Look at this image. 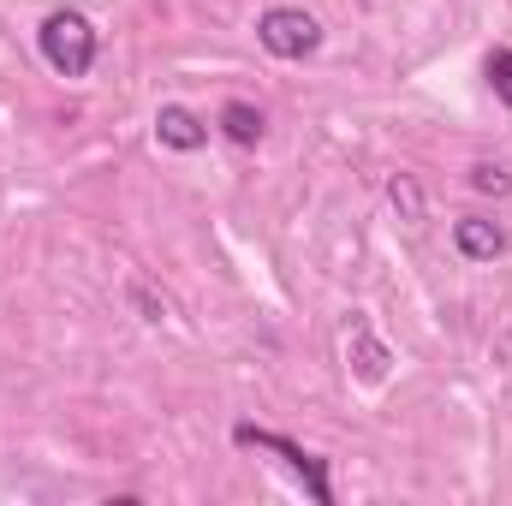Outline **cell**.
Segmentation results:
<instances>
[{"label": "cell", "mask_w": 512, "mask_h": 506, "mask_svg": "<svg viewBox=\"0 0 512 506\" xmlns=\"http://www.w3.org/2000/svg\"><path fill=\"white\" fill-rule=\"evenodd\" d=\"M36 48H42V60H48L60 78H90L102 36H96V24H90L84 12H54V18L36 30Z\"/></svg>", "instance_id": "cell-1"}, {"label": "cell", "mask_w": 512, "mask_h": 506, "mask_svg": "<svg viewBox=\"0 0 512 506\" xmlns=\"http://www.w3.org/2000/svg\"><path fill=\"white\" fill-rule=\"evenodd\" d=\"M233 441H239V447H256V453H280V459H286V471H292V477H304L310 501H316V506H334V483H328V459L304 453V447H298L292 435H280V429H256V423H239V429H233Z\"/></svg>", "instance_id": "cell-2"}, {"label": "cell", "mask_w": 512, "mask_h": 506, "mask_svg": "<svg viewBox=\"0 0 512 506\" xmlns=\"http://www.w3.org/2000/svg\"><path fill=\"white\" fill-rule=\"evenodd\" d=\"M256 42L274 54V60H304L322 48V24L304 12V6H268L256 18Z\"/></svg>", "instance_id": "cell-3"}, {"label": "cell", "mask_w": 512, "mask_h": 506, "mask_svg": "<svg viewBox=\"0 0 512 506\" xmlns=\"http://www.w3.org/2000/svg\"><path fill=\"white\" fill-rule=\"evenodd\" d=\"M453 245H459L465 262H495L507 251V233L495 221H483V215H465V221H453Z\"/></svg>", "instance_id": "cell-4"}, {"label": "cell", "mask_w": 512, "mask_h": 506, "mask_svg": "<svg viewBox=\"0 0 512 506\" xmlns=\"http://www.w3.org/2000/svg\"><path fill=\"white\" fill-rule=\"evenodd\" d=\"M155 137L167 143V149H179V155H191V149H203L209 143V126L191 114V108H179V102H167L161 114H155Z\"/></svg>", "instance_id": "cell-5"}, {"label": "cell", "mask_w": 512, "mask_h": 506, "mask_svg": "<svg viewBox=\"0 0 512 506\" xmlns=\"http://www.w3.org/2000/svg\"><path fill=\"white\" fill-rule=\"evenodd\" d=\"M387 364H393V358H387V346L370 334V322L358 316V322H352V370H358V381H382Z\"/></svg>", "instance_id": "cell-6"}, {"label": "cell", "mask_w": 512, "mask_h": 506, "mask_svg": "<svg viewBox=\"0 0 512 506\" xmlns=\"http://www.w3.org/2000/svg\"><path fill=\"white\" fill-rule=\"evenodd\" d=\"M262 126H268V120H262V108H251V102H227V108H221V131H227L239 149H256V143H262Z\"/></svg>", "instance_id": "cell-7"}, {"label": "cell", "mask_w": 512, "mask_h": 506, "mask_svg": "<svg viewBox=\"0 0 512 506\" xmlns=\"http://www.w3.org/2000/svg\"><path fill=\"white\" fill-rule=\"evenodd\" d=\"M489 90L512 108V48H495V54H489Z\"/></svg>", "instance_id": "cell-8"}, {"label": "cell", "mask_w": 512, "mask_h": 506, "mask_svg": "<svg viewBox=\"0 0 512 506\" xmlns=\"http://www.w3.org/2000/svg\"><path fill=\"white\" fill-rule=\"evenodd\" d=\"M387 197H393V209H405V221H423V191H417V185H411L405 173H399V179L387 185Z\"/></svg>", "instance_id": "cell-9"}, {"label": "cell", "mask_w": 512, "mask_h": 506, "mask_svg": "<svg viewBox=\"0 0 512 506\" xmlns=\"http://www.w3.org/2000/svg\"><path fill=\"white\" fill-rule=\"evenodd\" d=\"M471 185H477V191L507 197V191H512V173H507V167H489V161H483V167H471Z\"/></svg>", "instance_id": "cell-10"}, {"label": "cell", "mask_w": 512, "mask_h": 506, "mask_svg": "<svg viewBox=\"0 0 512 506\" xmlns=\"http://www.w3.org/2000/svg\"><path fill=\"white\" fill-rule=\"evenodd\" d=\"M131 304H137V310H143V322H161V304H155V298H149V292H143V286H131Z\"/></svg>", "instance_id": "cell-11"}]
</instances>
